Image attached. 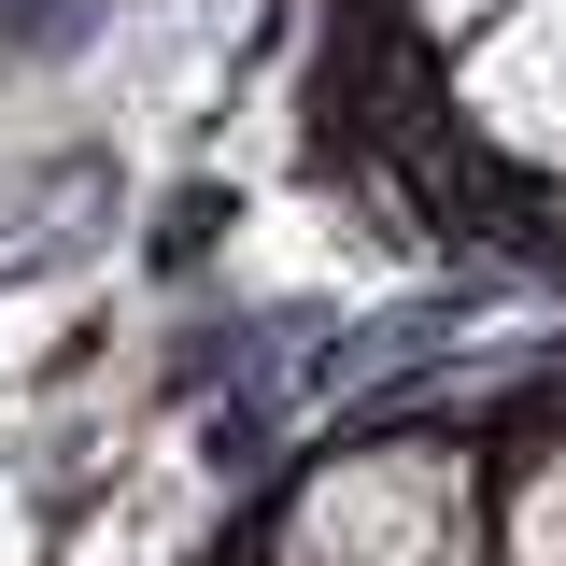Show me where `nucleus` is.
Masks as SVG:
<instances>
[{
	"label": "nucleus",
	"mask_w": 566,
	"mask_h": 566,
	"mask_svg": "<svg viewBox=\"0 0 566 566\" xmlns=\"http://www.w3.org/2000/svg\"><path fill=\"white\" fill-rule=\"evenodd\" d=\"M482 566H566V439L510 453V482L482 510Z\"/></svg>",
	"instance_id": "f03ea898"
},
{
	"label": "nucleus",
	"mask_w": 566,
	"mask_h": 566,
	"mask_svg": "<svg viewBox=\"0 0 566 566\" xmlns=\"http://www.w3.org/2000/svg\"><path fill=\"white\" fill-rule=\"evenodd\" d=\"M453 128L524 170H566V0H510L482 43H453Z\"/></svg>",
	"instance_id": "f257e3e1"
},
{
	"label": "nucleus",
	"mask_w": 566,
	"mask_h": 566,
	"mask_svg": "<svg viewBox=\"0 0 566 566\" xmlns=\"http://www.w3.org/2000/svg\"><path fill=\"white\" fill-rule=\"evenodd\" d=\"M495 14H510V0H411V29H424V43H482Z\"/></svg>",
	"instance_id": "7ed1b4c3"
}]
</instances>
